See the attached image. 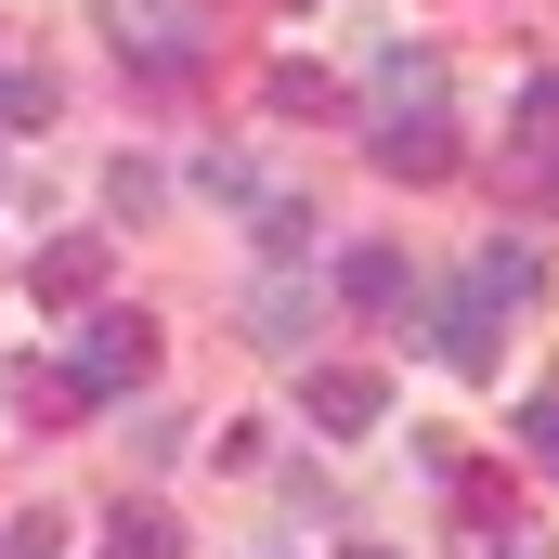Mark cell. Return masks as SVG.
Masks as SVG:
<instances>
[{
    "label": "cell",
    "instance_id": "6da1fadb",
    "mask_svg": "<svg viewBox=\"0 0 559 559\" xmlns=\"http://www.w3.org/2000/svg\"><path fill=\"white\" fill-rule=\"evenodd\" d=\"M66 378H79L92 404L143 391V378H156V325H143V312H92V325H79V365H66Z\"/></svg>",
    "mask_w": 559,
    "mask_h": 559
},
{
    "label": "cell",
    "instance_id": "7a4b0ae2",
    "mask_svg": "<svg viewBox=\"0 0 559 559\" xmlns=\"http://www.w3.org/2000/svg\"><path fill=\"white\" fill-rule=\"evenodd\" d=\"M417 352H429V365H455V378H481V365H495V299H481V274L442 286V299L417 312Z\"/></svg>",
    "mask_w": 559,
    "mask_h": 559
},
{
    "label": "cell",
    "instance_id": "3957f363",
    "mask_svg": "<svg viewBox=\"0 0 559 559\" xmlns=\"http://www.w3.org/2000/svg\"><path fill=\"white\" fill-rule=\"evenodd\" d=\"M105 39H118L131 66H156V79H182V52H195V13H182V0H105Z\"/></svg>",
    "mask_w": 559,
    "mask_h": 559
},
{
    "label": "cell",
    "instance_id": "277c9868",
    "mask_svg": "<svg viewBox=\"0 0 559 559\" xmlns=\"http://www.w3.org/2000/svg\"><path fill=\"white\" fill-rule=\"evenodd\" d=\"M378 156H391L404 182H429V169H455V118H442V105H378Z\"/></svg>",
    "mask_w": 559,
    "mask_h": 559
},
{
    "label": "cell",
    "instance_id": "5b68a950",
    "mask_svg": "<svg viewBox=\"0 0 559 559\" xmlns=\"http://www.w3.org/2000/svg\"><path fill=\"white\" fill-rule=\"evenodd\" d=\"M378 404H391V378H378V365L312 378V429H325V442H365V429H378Z\"/></svg>",
    "mask_w": 559,
    "mask_h": 559
},
{
    "label": "cell",
    "instance_id": "8992f818",
    "mask_svg": "<svg viewBox=\"0 0 559 559\" xmlns=\"http://www.w3.org/2000/svg\"><path fill=\"white\" fill-rule=\"evenodd\" d=\"M92 286H105V235H66V248L26 261V299H39V312H79Z\"/></svg>",
    "mask_w": 559,
    "mask_h": 559
},
{
    "label": "cell",
    "instance_id": "52a82bcc",
    "mask_svg": "<svg viewBox=\"0 0 559 559\" xmlns=\"http://www.w3.org/2000/svg\"><path fill=\"white\" fill-rule=\"evenodd\" d=\"M248 338H261V352H312V286L261 274V286H248Z\"/></svg>",
    "mask_w": 559,
    "mask_h": 559
},
{
    "label": "cell",
    "instance_id": "ba28073f",
    "mask_svg": "<svg viewBox=\"0 0 559 559\" xmlns=\"http://www.w3.org/2000/svg\"><path fill=\"white\" fill-rule=\"evenodd\" d=\"M325 286H338L352 312H391V299H404L417 274H404V248H338V274H325Z\"/></svg>",
    "mask_w": 559,
    "mask_h": 559
},
{
    "label": "cell",
    "instance_id": "9c48e42d",
    "mask_svg": "<svg viewBox=\"0 0 559 559\" xmlns=\"http://www.w3.org/2000/svg\"><path fill=\"white\" fill-rule=\"evenodd\" d=\"M248 222H261V261H299L312 248V195H261Z\"/></svg>",
    "mask_w": 559,
    "mask_h": 559
},
{
    "label": "cell",
    "instance_id": "30bf717a",
    "mask_svg": "<svg viewBox=\"0 0 559 559\" xmlns=\"http://www.w3.org/2000/svg\"><path fill=\"white\" fill-rule=\"evenodd\" d=\"M481 299H547V261L508 235V248H481Z\"/></svg>",
    "mask_w": 559,
    "mask_h": 559
},
{
    "label": "cell",
    "instance_id": "8fae6325",
    "mask_svg": "<svg viewBox=\"0 0 559 559\" xmlns=\"http://www.w3.org/2000/svg\"><path fill=\"white\" fill-rule=\"evenodd\" d=\"M52 118V79L39 66H0V131H39Z\"/></svg>",
    "mask_w": 559,
    "mask_h": 559
},
{
    "label": "cell",
    "instance_id": "7c38bea8",
    "mask_svg": "<svg viewBox=\"0 0 559 559\" xmlns=\"http://www.w3.org/2000/svg\"><path fill=\"white\" fill-rule=\"evenodd\" d=\"M429 92H442V52H391L378 66V105H429Z\"/></svg>",
    "mask_w": 559,
    "mask_h": 559
},
{
    "label": "cell",
    "instance_id": "4fadbf2b",
    "mask_svg": "<svg viewBox=\"0 0 559 559\" xmlns=\"http://www.w3.org/2000/svg\"><path fill=\"white\" fill-rule=\"evenodd\" d=\"M274 105H286V118H338V92H325V66H274Z\"/></svg>",
    "mask_w": 559,
    "mask_h": 559
},
{
    "label": "cell",
    "instance_id": "5bb4252c",
    "mask_svg": "<svg viewBox=\"0 0 559 559\" xmlns=\"http://www.w3.org/2000/svg\"><path fill=\"white\" fill-rule=\"evenodd\" d=\"M0 559H66V521H52V508H26V521L0 534Z\"/></svg>",
    "mask_w": 559,
    "mask_h": 559
},
{
    "label": "cell",
    "instance_id": "9a60e30c",
    "mask_svg": "<svg viewBox=\"0 0 559 559\" xmlns=\"http://www.w3.org/2000/svg\"><path fill=\"white\" fill-rule=\"evenodd\" d=\"M169 547H182V534H169L156 508H118V559H169Z\"/></svg>",
    "mask_w": 559,
    "mask_h": 559
},
{
    "label": "cell",
    "instance_id": "2e32d148",
    "mask_svg": "<svg viewBox=\"0 0 559 559\" xmlns=\"http://www.w3.org/2000/svg\"><path fill=\"white\" fill-rule=\"evenodd\" d=\"M521 455H534V468H559V391H534V404H521Z\"/></svg>",
    "mask_w": 559,
    "mask_h": 559
},
{
    "label": "cell",
    "instance_id": "e0dca14e",
    "mask_svg": "<svg viewBox=\"0 0 559 559\" xmlns=\"http://www.w3.org/2000/svg\"><path fill=\"white\" fill-rule=\"evenodd\" d=\"M521 143H559V79H534V92H521Z\"/></svg>",
    "mask_w": 559,
    "mask_h": 559
},
{
    "label": "cell",
    "instance_id": "ac0fdd59",
    "mask_svg": "<svg viewBox=\"0 0 559 559\" xmlns=\"http://www.w3.org/2000/svg\"><path fill=\"white\" fill-rule=\"evenodd\" d=\"M534 156H547V143H534ZM547 195H559V156H547Z\"/></svg>",
    "mask_w": 559,
    "mask_h": 559
},
{
    "label": "cell",
    "instance_id": "d6986e66",
    "mask_svg": "<svg viewBox=\"0 0 559 559\" xmlns=\"http://www.w3.org/2000/svg\"><path fill=\"white\" fill-rule=\"evenodd\" d=\"M352 559H391V547H352Z\"/></svg>",
    "mask_w": 559,
    "mask_h": 559
}]
</instances>
